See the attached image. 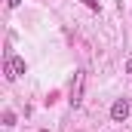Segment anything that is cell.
Returning <instances> with one entry per match:
<instances>
[{
	"instance_id": "cell-5",
	"label": "cell",
	"mask_w": 132,
	"mask_h": 132,
	"mask_svg": "<svg viewBox=\"0 0 132 132\" xmlns=\"http://www.w3.org/2000/svg\"><path fill=\"white\" fill-rule=\"evenodd\" d=\"M6 3H9V6H12V9H15V6H19V3H22V0H6Z\"/></svg>"
},
{
	"instance_id": "cell-3",
	"label": "cell",
	"mask_w": 132,
	"mask_h": 132,
	"mask_svg": "<svg viewBox=\"0 0 132 132\" xmlns=\"http://www.w3.org/2000/svg\"><path fill=\"white\" fill-rule=\"evenodd\" d=\"M3 126H15V114L12 111H3Z\"/></svg>"
},
{
	"instance_id": "cell-2",
	"label": "cell",
	"mask_w": 132,
	"mask_h": 132,
	"mask_svg": "<svg viewBox=\"0 0 132 132\" xmlns=\"http://www.w3.org/2000/svg\"><path fill=\"white\" fill-rule=\"evenodd\" d=\"M80 95H83V74H77V86H74V92H71V104H74V108L80 104Z\"/></svg>"
},
{
	"instance_id": "cell-1",
	"label": "cell",
	"mask_w": 132,
	"mask_h": 132,
	"mask_svg": "<svg viewBox=\"0 0 132 132\" xmlns=\"http://www.w3.org/2000/svg\"><path fill=\"white\" fill-rule=\"evenodd\" d=\"M126 117H129V98H117L111 104V120L114 123H123Z\"/></svg>"
},
{
	"instance_id": "cell-4",
	"label": "cell",
	"mask_w": 132,
	"mask_h": 132,
	"mask_svg": "<svg viewBox=\"0 0 132 132\" xmlns=\"http://www.w3.org/2000/svg\"><path fill=\"white\" fill-rule=\"evenodd\" d=\"M80 3H86L92 12H101V3H98V0H80Z\"/></svg>"
},
{
	"instance_id": "cell-6",
	"label": "cell",
	"mask_w": 132,
	"mask_h": 132,
	"mask_svg": "<svg viewBox=\"0 0 132 132\" xmlns=\"http://www.w3.org/2000/svg\"><path fill=\"white\" fill-rule=\"evenodd\" d=\"M126 71H132V55H129V59H126Z\"/></svg>"
}]
</instances>
